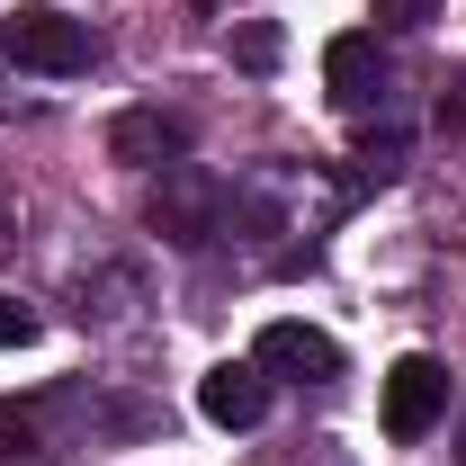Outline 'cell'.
Masks as SVG:
<instances>
[{
  "label": "cell",
  "mask_w": 466,
  "mask_h": 466,
  "mask_svg": "<svg viewBox=\"0 0 466 466\" xmlns=\"http://www.w3.org/2000/svg\"><path fill=\"white\" fill-rule=\"evenodd\" d=\"M359 162H368V179H395V171H404V135H395V126H386V135H368V144H359Z\"/></svg>",
  "instance_id": "cell-11"
},
{
  "label": "cell",
  "mask_w": 466,
  "mask_h": 466,
  "mask_svg": "<svg viewBox=\"0 0 466 466\" xmlns=\"http://www.w3.org/2000/svg\"><path fill=\"white\" fill-rule=\"evenodd\" d=\"M198 412H207L216 431H251V421L269 412V377H260L251 359H225V368L198 377Z\"/></svg>",
  "instance_id": "cell-6"
},
{
  "label": "cell",
  "mask_w": 466,
  "mask_h": 466,
  "mask_svg": "<svg viewBox=\"0 0 466 466\" xmlns=\"http://www.w3.org/2000/svg\"><path fill=\"white\" fill-rule=\"evenodd\" d=\"M153 225L171 233V242H207V233H225V188L198 171V162H171L162 188H153Z\"/></svg>",
  "instance_id": "cell-4"
},
{
  "label": "cell",
  "mask_w": 466,
  "mask_h": 466,
  "mask_svg": "<svg viewBox=\"0 0 466 466\" xmlns=\"http://www.w3.org/2000/svg\"><path fill=\"white\" fill-rule=\"evenodd\" d=\"M0 225H9V207H0Z\"/></svg>",
  "instance_id": "cell-14"
},
{
  "label": "cell",
  "mask_w": 466,
  "mask_h": 466,
  "mask_svg": "<svg viewBox=\"0 0 466 466\" xmlns=\"http://www.w3.org/2000/svg\"><path fill=\"white\" fill-rule=\"evenodd\" d=\"M233 55H242V72H279V55H288V36H279L269 18H251V27L233 36Z\"/></svg>",
  "instance_id": "cell-10"
},
{
  "label": "cell",
  "mask_w": 466,
  "mask_h": 466,
  "mask_svg": "<svg viewBox=\"0 0 466 466\" xmlns=\"http://www.w3.org/2000/svg\"><path fill=\"white\" fill-rule=\"evenodd\" d=\"M458 466H466V421H458Z\"/></svg>",
  "instance_id": "cell-13"
},
{
  "label": "cell",
  "mask_w": 466,
  "mask_h": 466,
  "mask_svg": "<svg viewBox=\"0 0 466 466\" xmlns=\"http://www.w3.org/2000/svg\"><path fill=\"white\" fill-rule=\"evenodd\" d=\"M323 81H332L341 108H377V99H386V46L359 36V27L332 36V46H323Z\"/></svg>",
  "instance_id": "cell-7"
},
{
  "label": "cell",
  "mask_w": 466,
  "mask_h": 466,
  "mask_svg": "<svg viewBox=\"0 0 466 466\" xmlns=\"http://www.w3.org/2000/svg\"><path fill=\"white\" fill-rule=\"evenodd\" d=\"M72 314H81L90 332H126V323L144 314V269H99V279H81V288H72Z\"/></svg>",
  "instance_id": "cell-8"
},
{
  "label": "cell",
  "mask_w": 466,
  "mask_h": 466,
  "mask_svg": "<svg viewBox=\"0 0 466 466\" xmlns=\"http://www.w3.org/2000/svg\"><path fill=\"white\" fill-rule=\"evenodd\" d=\"M440 412H449V368H440L431 350L395 359V368H386V440H431Z\"/></svg>",
  "instance_id": "cell-2"
},
{
  "label": "cell",
  "mask_w": 466,
  "mask_h": 466,
  "mask_svg": "<svg viewBox=\"0 0 466 466\" xmlns=\"http://www.w3.org/2000/svg\"><path fill=\"white\" fill-rule=\"evenodd\" d=\"M108 153H116V162H135V171H171V162H188V116H171V108H126L108 126Z\"/></svg>",
  "instance_id": "cell-5"
},
{
  "label": "cell",
  "mask_w": 466,
  "mask_h": 466,
  "mask_svg": "<svg viewBox=\"0 0 466 466\" xmlns=\"http://www.w3.org/2000/svg\"><path fill=\"white\" fill-rule=\"evenodd\" d=\"M251 368H260V377H296V386H332V377H341V341L314 332V323H260Z\"/></svg>",
  "instance_id": "cell-3"
},
{
  "label": "cell",
  "mask_w": 466,
  "mask_h": 466,
  "mask_svg": "<svg viewBox=\"0 0 466 466\" xmlns=\"http://www.w3.org/2000/svg\"><path fill=\"white\" fill-rule=\"evenodd\" d=\"M207 9H216V0H207Z\"/></svg>",
  "instance_id": "cell-15"
},
{
  "label": "cell",
  "mask_w": 466,
  "mask_h": 466,
  "mask_svg": "<svg viewBox=\"0 0 466 466\" xmlns=\"http://www.w3.org/2000/svg\"><path fill=\"white\" fill-rule=\"evenodd\" d=\"M0 466H55V440H46V421L18 404H0Z\"/></svg>",
  "instance_id": "cell-9"
},
{
  "label": "cell",
  "mask_w": 466,
  "mask_h": 466,
  "mask_svg": "<svg viewBox=\"0 0 466 466\" xmlns=\"http://www.w3.org/2000/svg\"><path fill=\"white\" fill-rule=\"evenodd\" d=\"M0 55L18 63V72H46V81H72V72H90L99 63V36L81 27V18H63V9H9L0 18Z\"/></svg>",
  "instance_id": "cell-1"
},
{
  "label": "cell",
  "mask_w": 466,
  "mask_h": 466,
  "mask_svg": "<svg viewBox=\"0 0 466 466\" xmlns=\"http://www.w3.org/2000/svg\"><path fill=\"white\" fill-rule=\"evenodd\" d=\"M36 332H46V323H36V305H18V296H0V350H27Z\"/></svg>",
  "instance_id": "cell-12"
}]
</instances>
